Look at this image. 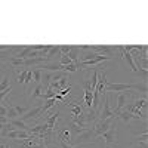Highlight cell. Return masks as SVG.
Returning a JSON list of instances; mask_svg holds the SVG:
<instances>
[{"instance_id":"6da1fadb","label":"cell","mask_w":148,"mask_h":148,"mask_svg":"<svg viewBox=\"0 0 148 148\" xmlns=\"http://www.w3.org/2000/svg\"><path fill=\"white\" fill-rule=\"evenodd\" d=\"M114 120H116V117H110V119H107V120H99L95 125V127H93V132H95V136H98V138H101L102 135L110 129V126L114 123Z\"/></svg>"},{"instance_id":"7a4b0ae2","label":"cell","mask_w":148,"mask_h":148,"mask_svg":"<svg viewBox=\"0 0 148 148\" xmlns=\"http://www.w3.org/2000/svg\"><path fill=\"white\" fill-rule=\"evenodd\" d=\"M116 96H117V107L113 110V113H114V116L117 117V114L120 113L123 108H125V105L130 102V99H132V93H127V92H119V93H116Z\"/></svg>"},{"instance_id":"3957f363","label":"cell","mask_w":148,"mask_h":148,"mask_svg":"<svg viewBox=\"0 0 148 148\" xmlns=\"http://www.w3.org/2000/svg\"><path fill=\"white\" fill-rule=\"evenodd\" d=\"M101 138L105 141V144H107V145H113V144H116V142H117V127H116L114 123L110 126V129L102 135Z\"/></svg>"},{"instance_id":"277c9868","label":"cell","mask_w":148,"mask_h":148,"mask_svg":"<svg viewBox=\"0 0 148 148\" xmlns=\"http://www.w3.org/2000/svg\"><path fill=\"white\" fill-rule=\"evenodd\" d=\"M110 117H116L113 110L110 108V98L107 95H104V102H102V108H101V113H99V120H107Z\"/></svg>"},{"instance_id":"5b68a950","label":"cell","mask_w":148,"mask_h":148,"mask_svg":"<svg viewBox=\"0 0 148 148\" xmlns=\"http://www.w3.org/2000/svg\"><path fill=\"white\" fill-rule=\"evenodd\" d=\"M93 138H95V132H93V127H90V129H86L82 133H79L76 138V142H77V145H83L86 142L92 141Z\"/></svg>"},{"instance_id":"8992f818","label":"cell","mask_w":148,"mask_h":148,"mask_svg":"<svg viewBox=\"0 0 148 148\" xmlns=\"http://www.w3.org/2000/svg\"><path fill=\"white\" fill-rule=\"evenodd\" d=\"M31 136V133L27 132V130H14V132H9L8 133V136L9 139H15V141H24V139H28Z\"/></svg>"},{"instance_id":"52a82bcc","label":"cell","mask_w":148,"mask_h":148,"mask_svg":"<svg viewBox=\"0 0 148 148\" xmlns=\"http://www.w3.org/2000/svg\"><path fill=\"white\" fill-rule=\"evenodd\" d=\"M40 114H42V107H36L33 110H28L27 113L24 114V116H21L19 119L22 121H27V120H33V119H39Z\"/></svg>"},{"instance_id":"ba28073f","label":"cell","mask_w":148,"mask_h":148,"mask_svg":"<svg viewBox=\"0 0 148 148\" xmlns=\"http://www.w3.org/2000/svg\"><path fill=\"white\" fill-rule=\"evenodd\" d=\"M52 76L53 74L51 71H42V79H40V84L43 86V90H47L49 89V84L52 82Z\"/></svg>"},{"instance_id":"9c48e42d","label":"cell","mask_w":148,"mask_h":148,"mask_svg":"<svg viewBox=\"0 0 148 148\" xmlns=\"http://www.w3.org/2000/svg\"><path fill=\"white\" fill-rule=\"evenodd\" d=\"M58 116H59V113L56 111V113H52V114L49 116L47 119H45V120H43V121L46 123V126H47L49 129H51L52 132H55V130H56V127H55V123H56V120H58Z\"/></svg>"},{"instance_id":"30bf717a","label":"cell","mask_w":148,"mask_h":148,"mask_svg":"<svg viewBox=\"0 0 148 148\" xmlns=\"http://www.w3.org/2000/svg\"><path fill=\"white\" fill-rule=\"evenodd\" d=\"M9 123H10V125L14 126V127H15L16 130H27V132L30 130V126L27 125L25 121H22L21 119H15V120H10Z\"/></svg>"},{"instance_id":"8fae6325","label":"cell","mask_w":148,"mask_h":148,"mask_svg":"<svg viewBox=\"0 0 148 148\" xmlns=\"http://www.w3.org/2000/svg\"><path fill=\"white\" fill-rule=\"evenodd\" d=\"M55 58H61L59 46H51V51H49L47 55H46V61H49V62H52Z\"/></svg>"},{"instance_id":"7c38bea8","label":"cell","mask_w":148,"mask_h":148,"mask_svg":"<svg viewBox=\"0 0 148 148\" xmlns=\"http://www.w3.org/2000/svg\"><path fill=\"white\" fill-rule=\"evenodd\" d=\"M117 117H119L120 120H123L125 123H129V121H132V120H138L132 113H129V111H126V110H121L120 113L117 114Z\"/></svg>"},{"instance_id":"4fadbf2b","label":"cell","mask_w":148,"mask_h":148,"mask_svg":"<svg viewBox=\"0 0 148 148\" xmlns=\"http://www.w3.org/2000/svg\"><path fill=\"white\" fill-rule=\"evenodd\" d=\"M68 58L73 61L74 64L79 62V58H80V49H79V46H71V51L68 52Z\"/></svg>"},{"instance_id":"5bb4252c","label":"cell","mask_w":148,"mask_h":148,"mask_svg":"<svg viewBox=\"0 0 148 148\" xmlns=\"http://www.w3.org/2000/svg\"><path fill=\"white\" fill-rule=\"evenodd\" d=\"M132 104H133V107L136 108V110H144V108H147V96H144V98H136V99L132 101Z\"/></svg>"},{"instance_id":"9a60e30c","label":"cell","mask_w":148,"mask_h":148,"mask_svg":"<svg viewBox=\"0 0 148 148\" xmlns=\"http://www.w3.org/2000/svg\"><path fill=\"white\" fill-rule=\"evenodd\" d=\"M92 102H93V92L90 90H84V105L88 110L92 108Z\"/></svg>"},{"instance_id":"2e32d148","label":"cell","mask_w":148,"mask_h":148,"mask_svg":"<svg viewBox=\"0 0 148 148\" xmlns=\"http://www.w3.org/2000/svg\"><path fill=\"white\" fill-rule=\"evenodd\" d=\"M55 104H56V99H55V98H51V99H46V101H45V104L42 105V114H40V116H43V114L46 113V111H47L49 108H52Z\"/></svg>"},{"instance_id":"e0dca14e","label":"cell","mask_w":148,"mask_h":148,"mask_svg":"<svg viewBox=\"0 0 148 148\" xmlns=\"http://www.w3.org/2000/svg\"><path fill=\"white\" fill-rule=\"evenodd\" d=\"M14 130H16V129L12 126L10 123H6V125H3L2 133H0V138H6V136H8V133H9V132H14Z\"/></svg>"},{"instance_id":"ac0fdd59","label":"cell","mask_w":148,"mask_h":148,"mask_svg":"<svg viewBox=\"0 0 148 148\" xmlns=\"http://www.w3.org/2000/svg\"><path fill=\"white\" fill-rule=\"evenodd\" d=\"M68 127H70V130H71L74 135H79V133H82V132L84 130L83 127H80L79 125H76V123H73V121L68 123Z\"/></svg>"},{"instance_id":"d6986e66","label":"cell","mask_w":148,"mask_h":148,"mask_svg":"<svg viewBox=\"0 0 148 148\" xmlns=\"http://www.w3.org/2000/svg\"><path fill=\"white\" fill-rule=\"evenodd\" d=\"M9 86H10V84H9V76H8V74H5L3 79H2V82H0V92L6 90Z\"/></svg>"},{"instance_id":"ffe728a7","label":"cell","mask_w":148,"mask_h":148,"mask_svg":"<svg viewBox=\"0 0 148 148\" xmlns=\"http://www.w3.org/2000/svg\"><path fill=\"white\" fill-rule=\"evenodd\" d=\"M55 95H56V92H55L53 89H51V88H49L46 92H43V93L40 95V98H43V99L46 101V99H51V98H55Z\"/></svg>"},{"instance_id":"44dd1931","label":"cell","mask_w":148,"mask_h":148,"mask_svg":"<svg viewBox=\"0 0 148 148\" xmlns=\"http://www.w3.org/2000/svg\"><path fill=\"white\" fill-rule=\"evenodd\" d=\"M31 73H33V82L39 83L40 79H42V70L40 68H34V70H31Z\"/></svg>"},{"instance_id":"7402d4cb","label":"cell","mask_w":148,"mask_h":148,"mask_svg":"<svg viewBox=\"0 0 148 148\" xmlns=\"http://www.w3.org/2000/svg\"><path fill=\"white\" fill-rule=\"evenodd\" d=\"M42 93H43V86L39 83V84H37V88L33 90V93H31V98H33V99H36V98H39Z\"/></svg>"},{"instance_id":"603a6c76","label":"cell","mask_w":148,"mask_h":148,"mask_svg":"<svg viewBox=\"0 0 148 148\" xmlns=\"http://www.w3.org/2000/svg\"><path fill=\"white\" fill-rule=\"evenodd\" d=\"M10 92H12V86H9V88L6 89V90H3V92H0V105H2V102L6 99V98L10 95Z\"/></svg>"},{"instance_id":"cb8c5ba5","label":"cell","mask_w":148,"mask_h":148,"mask_svg":"<svg viewBox=\"0 0 148 148\" xmlns=\"http://www.w3.org/2000/svg\"><path fill=\"white\" fill-rule=\"evenodd\" d=\"M79 68H77V64H74V62H71V64H68V65H64V71H67V73H76Z\"/></svg>"},{"instance_id":"d4e9b609","label":"cell","mask_w":148,"mask_h":148,"mask_svg":"<svg viewBox=\"0 0 148 148\" xmlns=\"http://www.w3.org/2000/svg\"><path fill=\"white\" fill-rule=\"evenodd\" d=\"M25 77H27V70H22L21 73H18L16 82H18V83H25Z\"/></svg>"},{"instance_id":"484cf974","label":"cell","mask_w":148,"mask_h":148,"mask_svg":"<svg viewBox=\"0 0 148 148\" xmlns=\"http://www.w3.org/2000/svg\"><path fill=\"white\" fill-rule=\"evenodd\" d=\"M73 61L68 58V55H61V58H59V65H68V64H71Z\"/></svg>"},{"instance_id":"4316f807","label":"cell","mask_w":148,"mask_h":148,"mask_svg":"<svg viewBox=\"0 0 148 148\" xmlns=\"http://www.w3.org/2000/svg\"><path fill=\"white\" fill-rule=\"evenodd\" d=\"M14 108H15V111H16V114L21 117V116H24V114H25L27 113V108H24V107H19V105H14Z\"/></svg>"},{"instance_id":"83f0119b","label":"cell","mask_w":148,"mask_h":148,"mask_svg":"<svg viewBox=\"0 0 148 148\" xmlns=\"http://www.w3.org/2000/svg\"><path fill=\"white\" fill-rule=\"evenodd\" d=\"M147 139H148V133L147 132H144L142 135H136V141L138 142H147Z\"/></svg>"},{"instance_id":"f1b7e54d","label":"cell","mask_w":148,"mask_h":148,"mask_svg":"<svg viewBox=\"0 0 148 148\" xmlns=\"http://www.w3.org/2000/svg\"><path fill=\"white\" fill-rule=\"evenodd\" d=\"M71 89H73V88H71V84H68V86H67V88H65V89H62V90H61V92H59V95H61V96H62V98H64L65 95H70V93H71Z\"/></svg>"},{"instance_id":"f546056e","label":"cell","mask_w":148,"mask_h":148,"mask_svg":"<svg viewBox=\"0 0 148 148\" xmlns=\"http://www.w3.org/2000/svg\"><path fill=\"white\" fill-rule=\"evenodd\" d=\"M25 83H33V73L31 70H27V77H25Z\"/></svg>"},{"instance_id":"4dcf8cb0","label":"cell","mask_w":148,"mask_h":148,"mask_svg":"<svg viewBox=\"0 0 148 148\" xmlns=\"http://www.w3.org/2000/svg\"><path fill=\"white\" fill-rule=\"evenodd\" d=\"M0 123H2V125H6V123H9L8 117H3V116H0Z\"/></svg>"},{"instance_id":"1f68e13d","label":"cell","mask_w":148,"mask_h":148,"mask_svg":"<svg viewBox=\"0 0 148 148\" xmlns=\"http://www.w3.org/2000/svg\"><path fill=\"white\" fill-rule=\"evenodd\" d=\"M136 148H148V145H147V142H138Z\"/></svg>"},{"instance_id":"d6a6232c","label":"cell","mask_w":148,"mask_h":148,"mask_svg":"<svg viewBox=\"0 0 148 148\" xmlns=\"http://www.w3.org/2000/svg\"><path fill=\"white\" fill-rule=\"evenodd\" d=\"M2 148H12V147H10V145H3Z\"/></svg>"},{"instance_id":"836d02e7","label":"cell","mask_w":148,"mask_h":148,"mask_svg":"<svg viewBox=\"0 0 148 148\" xmlns=\"http://www.w3.org/2000/svg\"><path fill=\"white\" fill-rule=\"evenodd\" d=\"M2 129H3V125H2V123H0V133H2Z\"/></svg>"}]
</instances>
